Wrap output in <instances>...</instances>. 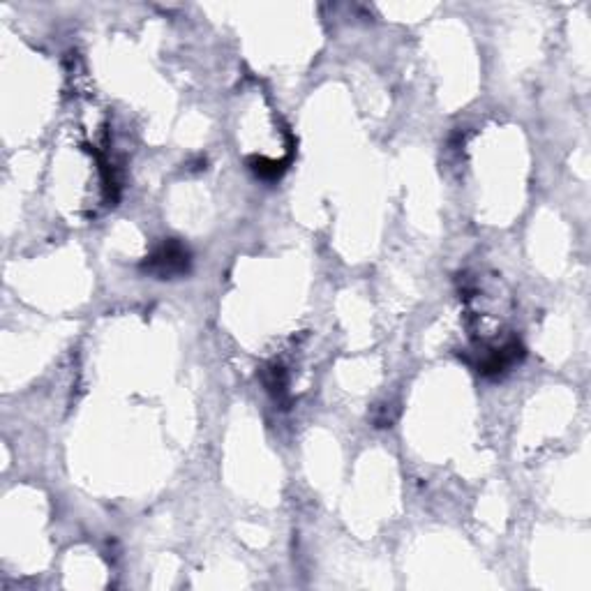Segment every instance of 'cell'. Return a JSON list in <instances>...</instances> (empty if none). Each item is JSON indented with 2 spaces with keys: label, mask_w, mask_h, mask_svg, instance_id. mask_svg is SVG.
I'll return each instance as SVG.
<instances>
[{
  "label": "cell",
  "mask_w": 591,
  "mask_h": 591,
  "mask_svg": "<svg viewBox=\"0 0 591 591\" xmlns=\"http://www.w3.org/2000/svg\"><path fill=\"white\" fill-rule=\"evenodd\" d=\"M146 271L157 275L160 280L176 278L190 271V252L178 241H167L157 248L146 261Z\"/></svg>",
  "instance_id": "1"
}]
</instances>
